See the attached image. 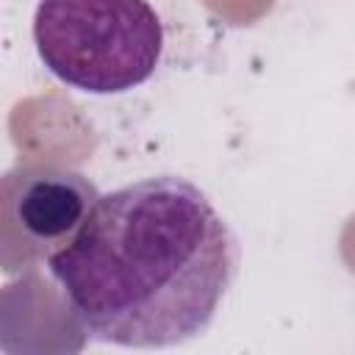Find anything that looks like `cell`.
<instances>
[{
  "instance_id": "2",
  "label": "cell",
  "mask_w": 355,
  "mask_h": 355,
  "mask_svg": "<svg viewBox=\"0 0 355 355\" xmlns=\"http://www.w3.org/2000/svg\"><path fill=\"white\" fill-rule=\"evenodd\" d=\"M33 42L61 83L86 94H119L153 78L164 25L147 0H42Z\"/></svg>"
},
{
  "instance_id": "3",
  "label": "cell",
  "mask_w": 355,
  "mask_h": 355,
  "mask_svg": "<svg viewBox=\"0 0 355 355\" xmlns=\"http://www.w3.org/2000/svg\"><path fill=\"white\" fill-rule=\"evenodd\" d=\"M100 197L97 186L72 169H14L3 178L6 239L22 241V263L50 261L83 230Z\"/></svg>"
},
{
  "instance_id": "1",
  "label": "cell",
  "mask_w": 355,
  "mask_h": 355,
  "mask_svg": "<svg viewBox=\"0 0 355 355\" xmlns=\"http://www.w3.org/2000/svg\"><path fill=\"white\" fill-rule=\"evenodd\" d=\"M47 269L86 336L166 349L208 330L236 280L239 241L205 191L158 175L103 194Z\"/></svg>"
}]
</instances>
